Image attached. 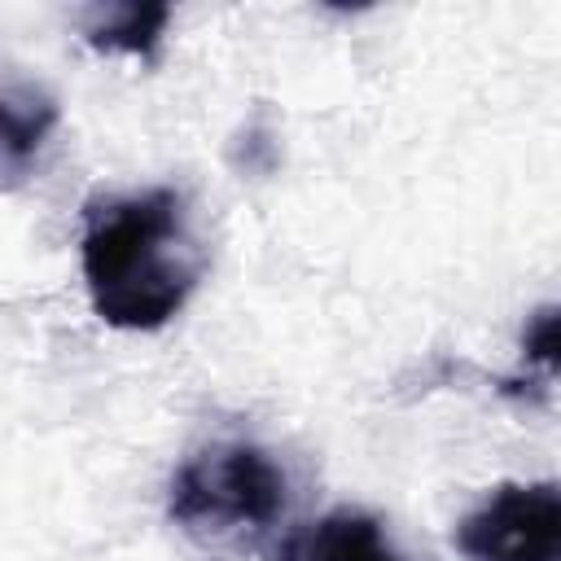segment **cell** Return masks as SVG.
<instances>
[{
  "label": "cell",
  "mask_w": 561,
  "mask_h": 561,
  "mask_svg": "<svg viewBox=\"0 0 561 561\" xmlns=\"http://www.w3.org/2000/svg\"><path fill=\"white\" fill-rule=\"evenodd\" d=\"M79 267L101 324L153 333L197 289L202 250L175 188H140L88 202Z\"/></svg>",
  "instance_id": "1"
},
{
  "label": "cell",
  "mask_w": 561,
  "mask_h": 561,
  "mask_svg": "<svg viewBox=\"0 0 561 561\" xmlns=\"http://www.w3.org/2000/svg\"><path fill=\"white\" fill-rule=\"evenodd\" d=\"M167 513L197 543L254 548L289 517V478L259 443H210L175 469Z\"/></svg>",
  "instance_id": "2"
},
{
  "label": "cell",
  "mask_w": 561,
  "mask_h": 561,
  "mask_svg": "<svg viewBox=\"0 0 561 561\" xmlns=\"http://www.w3.org/2000/svg\"><path fill=\"white\" fill-rule=\"evenodd\" d=\"M469 561H561V491L543 482H500L456 526Z\"/></svg>",
  "instance_id": "3"
},
{
  "label": "cell",
  "mask_w": 561,
  "mask_h": 561,
  "mask_svg": "<svg viewBox=\"0 0 561 561\" xmlns=\"http://www.w3.org/2000/svg\"><path fill=\"white\" fill-rule=\"evenodd\" d=\"M57 118V96L44 83L0 70V193H13L31 180Z\"/></svg>",
  "instance_id": "4"
},
{
  "label": "cell",
  "mask_w": 561,
  "mask_h": 561,
  "mask_svg": "<svg viewBox=\"0 0 561 561\" xmlns=\"http://www.w3.org/2000/svg\"><path fill=\"white\" fill-rule=\"evenodd\" d=\"M167 22H171V4H158V0H110V4H88L79 13V31L88 48L127 53L145 61L158 53Z\"/></svg>",
  "instance_id": "5"
},
{
  "label": "cell",
  "mask_w": 561,
  "mask_h": 561,
  "mask_svg": "<svg viewBox=\"0 0 561 561\" xmlns=\"http://www.w3.org/2000/svg\"><path fill=\"white\" fill-rule=\"evenodd\" d=\"M294 561H403L381 522L364 508H333L302 539Z\"/></svg>",
  "instance_id": "6"
},
{
  "label": "cell",
  "mask_w": 561,
  "mask_h": 561,
  "mask_svg": "<svg viewBox=\"0 0 561 561\" xmlns=\"http://www.w3.org/2000/svg\"><path fill=\"white\" fill-rule=\"evenodd\" d=\"M522 351H526L530 364L543 368V377L557 373V351H561V320H557V307H539V311L526 320Z\"/></svg>",
  "instance_id": "7"
}]
</instances>
